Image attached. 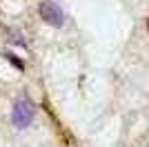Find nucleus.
Wrapping results in <instances>:
<instances>
[{
    "label": "nucleus",
    "mask_w": 149,
    "mask_h": 147,
    "mask_svg": "<svg viewBox=\"0 0 149 147\" xmlns=\"http://www.w3.org/2000/svg\"><path fill=\"white\" fill-rule=\"evenodd\" d=\"M9 36H13V38H9L13 45H20V47H25V40H20V34H16V31H7Z\"/></svg>",
    "instance_id": "20e7f679"
},
{
    "label": "nucleus",
    "mask_w": 149,
    "mask_h": 147,
    "mask_svg": "<svg viewBox=\"0 0 149 147\" xmlns=\"http://www.w3.org/2000/svg\"><path fill=\"white\" fill-rule=\"evenodd\" d=\"M33 118H36V107H33V103H31L29 98H20L18 103L13 105V111H11L13 125L18 129H25L33 123Z\"/></svg>",
    "instance_id": "f257e3e1"
},
{
    "label": "nucleus",
    "mask_w": 149,
    "mask_h": 147,
    "mask_svg": "<svg viewBox=\"0 0 149 147\" xmlns=\"http://www.w3.org/2000/svg\"><path fill=\"white\" fill-rule=\"evenodd\" d=\"M147 31H149V18H147Z\"/></svg>",
    "instance_id": "39448f33"
},
{
    "label": "nucleus",
    "mask_w": 149,
    "mask_h": 147,
    "mask_svg": "<svg viewBox=\"0 0 149 147\" xmlns=\"http://www.w3.org/2000/svg\"><path fill=\"white\" fill-rule=\"evenodd\" d=\"M38 13H40V18L47 24H51V27H62V24H65V13H62V9L56 2H51V0H42V2L38 5Z\"/></svg>",
    "instance_id": "f03ea898"
},
{
    "label": "nucleus",
    "mask_w": 149,
    "mask_h": 147,
    "mask_svg": "<svg viewBox=\"0 0 149 147\" xmlns=\"http://www.w3.org/2000/svg\"><path fill=\"white\" fill-rule=\"evenodd\" d=\"M5 58H7V60H11V62H13V65H16L18 69H22V67H25V62H20L18 58H16V54H11V51H7V54H5Z\"/></svg>",
    "instance_id": "7ed1b4c3"
}]
</instances>
